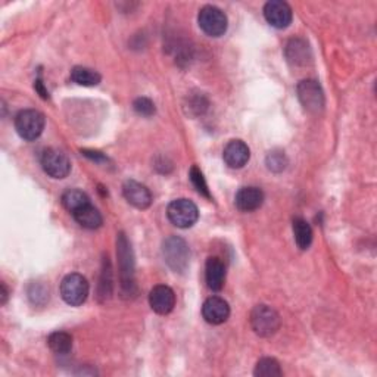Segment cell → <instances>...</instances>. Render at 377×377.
<instances>
[{"label": "cell", "mask_w": 377, "mask_h": 377, "mask_svg": "<svg viewBox=\"0 0 377 377\" xmlns=\"http://www.w3.org/2000/svg\"><path fill=\"white\" fill-rule=\"evenodd\" d=\"M167 215L171 223L178 229H189L199 218V210L194 202L189 199H176L167 208Z\"/></svg>", "instance_id": "8992f818"}, {"label": "cell", "mask_w": 377, "mask_h": 377, "mask_svg": "<svg viewBox=\"0 0 377 377\" xmlns=\"http://www.w3.org/2000/svg\"><path fill=\"white\" fill-rule=\"evenodd\" d=\"M123 193L125 201L133 205L137 210H146L152 203V193L145 186L134 180H127L123 186Z\"/></svg>", "instance_id": "4fadbf2b"}, {"label": "cell", "mask_w": 377, "mask_h": 377, "mask_svg": "<svg viewBox=\"0 0 377 377\" xmlns=\"http://www.w3.org/2000/svg\"><path fill=\"white\" fill-rule=\"evenodd\" d=\"M223 158L233 170H239L249 162L251 149L243 140H230L223 151Z\"/></svg>", "instance_id": "5bb4252c"}, {"label": "cell", "mask_w": 377, "mask_h": 377, "mask_svg": "<svg viewBox=\"0 0 377 377\" xmlns=\"http://www.w3.org/2000/svg\"><path fill=\"white\" fill-rule=\"evenodd\" d=\"M87 203H90V198L79 189H70L62 194V205L65 206V210H68L71 214Z\"/></svg>", "instance_id": "7402d4cb"}, {"label": "cell", "mask_w": 377, "mask_h": 377, "mask_svg": "<svg viewBox=\"0 0 377 377\" xmlns=\"http://www.w3.org/2000/svg\"><path fill=\"white\" fill-rule=\"evenodd\" d=\"M34 87H36V90H37V92L38 93H40V96L43 98V99H47L49 98V93L46 92V90H45V87H43V83H42V80H37L36 82V84H34Z\"/></svg>", "instance_id": "83f0119b"}, {"label": "cell", "mask_w": 377, "mask_h": 377, "mask_svg": "<svg viewBox=\"0 0 377 377\" xmlns=\"http://www.w3.org/2000/svg\"><path fill=\"white\" fill-rule=\"evenodd\" d=\"M264 17L271 27L283 30L291 25L293 14L292 8L283 0H270L264 6Z\"/></svg>", "instance_id": "30bf717a"}, {"label": "cell", "mask_w": 377, "mask_h": 377, "mask_svg": "<svg viewBox=\"0 0 377 377\" xmlns=\"http://www.w3.org/2000/svg\"><path fill=\"white\" fill-rule=\"evenodd\" d=\"M0 288H2V299H0V304L5 305V304H6V301H8V289H6L5 283L0 284Z\"/></svg>", "instance_id": "f1b7e54d"}, {"label": "cell", "mask_w": 377, "mask_h": 377, "mask_svg": "<svg viewBox=\"0 0 377 377\" xmlns=\"http://www.w3.org/2000/svg\"><path fill=\"white\" fill-rule=\"evenodd\" d=\"M286 165H288V158H286L284 152H271V153H268V157H267L268 170L275 171V173H280V171L284 170Z\"/></svg>", "instance_id": "484cf974"}, {"label": "cell", "mask_w": 377, "mask_h": 377, "mask_svg": "<svg viewBox=\"0 0 377 377\" xmlns=\"http://www.w3.org/2000/svg\"><path fill=\"white\" fill-rule=\"evenodd\" d=\"M149 304L155 313L160 316H167L176 307V293L168 286L158 284L149 293Z\"/></svg>", "instance_id": "7c38bea8"}, {"label": "cell", "mask_w": 377, "mask_h": 377, "mask_svg": "<svg viewBox=\"0 0 377 377\" xmlns=\"http://www.w3.org/2000/svg\"><path fill=\"white\" fill-rule=\"evenodd\" d=\"M235 203L240 211L252 213L258 210V208H261V205L264 203V192L255 186L242 187L236 193Z\"/></svg>", "instance_id": "2e32d148"}, {"label": "cell", "mask_w": 377, "mask_h": 377, "mask_svg": "<svg viewBox=\"0 0 377 377\" xmlns=\"http://www.w3.org/2000/svg\"><path fill=\"white\" fill-rule=\"evenodd\" d=\"M47 345L55 354L65 355L72 349V336L67 332H54L47 337Z\"/></svg>", "instance_id": "ffe728a7"}, {"label": "cell", "mask_w": 377, "mask_h": 377, "mask_svg": "<svg viewBox=\"0 0 377 377\" xmlns=\"http://www.w3.org/2000/svg\"><path fill=\"white\" fill-rule=\"evenodd\" d=\"M134 111L141 116H152L155 114V103L148 98H139L133 103Z\"/></svg>", "instance_id": "4316f807"}, {"label": "cell", "mask_w": 377, "mask_h": 377, "mask_svg": "<svg viewBox=\"0 0 377 377\" xmlns=\"http://www.w3.org/2000/svg\"><path fill=\"white\" fill-rule=\"evenodd\" d=\"M292 229H293V236H295V242L298 245L299 249H308L311 243H313V229L307 223V221L301 217H296L292 223Z\"/></svg>", "instance_id": "d6986e66"}, {"label": "cell", "mask_w": 377, "mask_h": 377, "mask_svg": "<svg viewBox=\"0 0 377 377\" xmlns=\"http://www.w3.org/2000/svg\"><path fill=\"white\" fill-rule=\"evenodd\" d=\"M198 22L201 30L210 37H221L229 27L227 15L220 8L213 5H206L199 10Z\"/></svg>", "instance_id": "52a82bcc"}, {"label": "cell", "mask_w": 377, "mask_h": 377, "mask_svg": "<svg viewBox=\"0 0 377 377\" xmlns=\"http://www.w3.org/2000/svg\"><path fill=\"white\" fill-rule=\"evenodd\" d=\"M298 99L305 111L311 114H318L324 109V92L318 82L316 80H302L296 87Z\"/></svg>", "instance_id": "ba28073f"}, {"label": "cell", "mask_w": 377, "mask_h": 377, "mask_svg": "<svg viewBox=\"0 0 377 377\" xmlns=\"http://www.w3.org/2000/svg\"><path fill=\"white\" fill-rule=\"evenodd\" d=\"M46 125L45 115L36 109H24L15 118V128L18 134L24 139L33 141L42 136Z\"/></svg>", "instance_id": "5b68a950"}, {"label": "cell", "mask_w": 377, "mask_h": 377, "mask_svg": "<svg viewBox=\"0 0 377 377\" xmlns=\"http://www.w3.org/2000/svg\"><path fill=\"white\" fill-rule=\"evenodd\" d=\"M286 56L293 65H305L311 59L308 43L302 38H292L286 46Z\"/></svg>", "instance_id": "ac0fdd59"}, {"label": "cell", "mask_w": 377, "mask_h": 377, "mask_svg": "<svg viewBox=\"0 0 377 377\" xmlns=\"http://www.w3.org/2000/svg\"><path fill=\"white\" fill-rule=\"evenodd\" d=\"M249 321L252 330L261 337H270L280 329V316L268 305H256L251 311Z\"/></svg>", "instance_id": "3957f363"}, {"label": "cell", "mask_w": 377, "mask_h": 377, "mask_svg": "<svg viewBox=\"0 0 377 377\" xmlns=\"http://www.w3.org/2000/svg\"><path fill=\"white\" fill-rule=\"evenodd\" d=\"M162 256L167 266L176 272H185L189 267L190 251L185 239L171 236L162 243Z\"/></svg>", "instance_id": "7a4b0ae2"}, {"label": "cell", "mask_w": 377, "mask_h": 377, "mask_svg": "<svg viewBox=\"0 0 377 377\" xmlns=\"http://www.w3.org/2000/svg\"><path fill=\"white\" fill-rule=\"evenodd\" d=\"M71 80L79 86L93 87L98 86L102 80V77L98 71L90 70L86 67H74L71 71Z\"/></svg>", "instance_id": "44dd1931"}, {"label": "cell", "mask_w": 377, "mask_h": 377, "mask_svg": "<svg viewBox=\"0 0 377 377\" xmlns=\"http://www.w3.org/2000/svg\"><path fill=\"white\" fill-rule=\"evenodd\" d=\"M112 292V268L108 261V258L103 261V270H102V277L99 283V298L107 299L109 298Z\"/></svg>", "instance_id": "cb8c5ba5"}, {"label": "cell", "mask_w": 377, "mask_h": 377, "mask_svg": "<svg viewBox=\"0 0 377 377\" xmlns=\"http://www.w3.org/2000/svg\"><path fill=\"white\" fill-rule=\"evenodd\" d=\"M74 218L77 223H79L82 227L89 229V230H95L102 226V215L98 211V208H95L92 203H87L82 206L80 210H77L72 213Z\"/></svg>", "instance_id": "e0dca14e"}, {"label": "cell", "mask_w": 377, "mask_h": 377, "mask_svg": "<svg viewBox=\"0 0 377 377\" xmlns=\"http://www.w3.org/2000/svg\"><path fill=\"white\" fill-rule=\"evenodd\" d=\"M89 282L79 272H71L61 282V296L71 307H80L89 296Z\"/></svg>", "instance_id": "277c9868"}, {"label": "cell", "mask_w": 377, "mask_h": 377, "mask_svg": "<svg viewBox=\"0 0 377 377\" xmlns=\"http://www.w3.org/2000/svg\"><path fill=\"white\" fill-rule=\"evenodd\" d=\"M190 181H192V185L194 186V189H197L201 194H203L205 198L208 199H211V193H210V189H208V185H206V180L202 174V171L199 170V168L197 165H193L190 168Z\"/></svg>", "instance_id": "d4e9b609"}, {"label": "cell", "mask_w": 377, "mask_h": 377, "mask_svg": "<svg viewBox=\"0 0 377 377\" xmlns=\"http://www.w3.org/2000/svg\"><path fill=\"white\" fill-rule=\"evenodd\" d=\"M202 316L206 323L218 326V324H223L229 320L230 305L224 298L211 296L202 305Z\"/></svg>", "instance_id": "8fae6325"}, {"label": "cell", "mask_w": 377, "mask_h": 377, "mask_svg": "<svg viewBox=\"0 0 377 377\" xmlns=\"http://www.w3.org/2000/svg\"><path fill=\"white\" fill-rule=\"evenodd\" d=\"M254 374L256 377H280L283 376V370L280 369V364L275 358H261L255 366Z\"/></svg>", "instance_id": "603a6c76"}, {"label": "cell", "mask_w": 377, "mask_h": 377, "mask_svg": "<svg viewBox=\"0 0 377 377\" xmlns=\"http://www.w3.org/2000/svg\"><path fill=\"white\" fill-rule=\"evenodd\" d=\"M205 280L206 286L214 292H220L224 288L226 282V267L218 256H211L206 259L205 266Z\"/></svg>", "instance_id": "9a60e30c"}, {"label": "cell", "mask_w": 377, "mask_h": 377, "mask_svg": "<svg viewBox=\"0 0 377 377\" xmlns=\"http://www.w3.org/2000/svg\"><path fill=\"white\" fill-rule=\"evenodd\" d=\"M116 256L120 264V280L123 296H133L136 293V279H134V256L132 245H130L124 233H120L116 238Z\"/></svg>", "instance_id": "6da1fadb"}, {"label": "cell", "mask_w": 377, "mask_h": 377, "mask_svg": "<svg viewBox=\"0 0 377 377\" xmlns=\"http://www.w3.org/2000/svg\"><path fill=\"white\" fill-rule=\"evenodd\" d=\"M42 167L52 178H65L71 173V162L67 155L58 149H46L42 155Z\"/></svg>", "instance_id": "9c48e42d"}]
</instances>
